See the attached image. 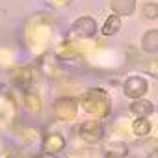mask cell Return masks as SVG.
<instances>
[{"label": "cell", "instance_id": "obj_1", "mask_svg": "<svg viewBox=\"0 0 158 158\" xmlns=\"http://www.w3.org/2000/svg\"><path fill=\"white\" fill-rule=\"evenodd\" d=\"M134 127H136V132H138V134H147V132H149V128H151L147 121H138Z\"/></svg>", "mask_w": 158, "mask_h": 158}]
</instances>
